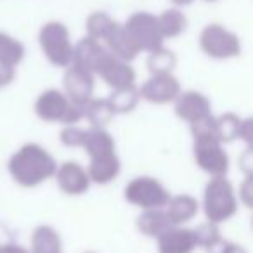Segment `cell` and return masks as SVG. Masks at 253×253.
Here are the masks:
<instances>
[{"mask_svg": "<svg viewBox=\"0 0 253 253\" xmlns=\"http://www.w3.org/2000/svg\"><path fill=\"white\" fill-rule=\"evenodd\" d=\"M208 252L210 253H245L241 248H238V246L234 245H229V243H224L218 239L217 243H213V245L208 248Z\"/></svg>", "mask_w": 253, "mask_h": 253, "instance_id": "9", "label": "cell"}, {"mask_svg": "<svg viewBox=\"0 0 253 253\" xmlns=\"http://www.w3.org/2000/svg\"><path fill=\"white\" fill-rule=\"evenodd\" d=\"M126 198L142 207H160L167 201V194L153 180H137L126 189Z\"/></svg>", "mask_w": 253, "mask_h": 253, "instance_id": "2", "label": "cell"}, {"mask_svg": "<svg viewBox=\"0 0 253 253\" xmlns=\"http://www.w3.org/2000/svg\"><path fill=\"white\" fill-rule=\"evenodd\" d=\"M196 211V203L191 198H177L172 201V207L169 210V220L170 224H179V222L189 220Z\"/></svg>", "mask_w": 253, "mask_h": 253, "instance_id": "6", "label": "cell"}, {"mask_svg": "<svg viewBox=\"0 0 253 253\" xmlns=\"http://www.w3.org/2000/svg\"><path fill=\"white\" fill-rule=\"evenodd\" d=\"M33 253H61L59 236L49 227H40L33 234Z\"/></svg>", "mask_w": 253, "mask_h": 253, "instance_id": "4", "label": "cell"}, {"mask_svg": "<svg viewBox=\"0 0 253 253\" xmlns=\"http://www.w3.org/2000/svg\"><path fill=\"white\" fill-rule=\"evenodd\" d=\"M234 211V198L227 182L215 180L207 191V213L213 222H220L231 217Z\"/></svg>", "mask_w": 253, "mask_h": 253, "instance_id": "1", "label": "cell"}, {"mask_svg": "<svg viewBox=\"0 0 253 253\" xmlns=\"http://www.w3.org/2000/svg\"><path fill=\"white\" fill-rule=\"evenodd\" d=\"M139 227L149 236H160L170 229V220L167 215L160 211H148L139 218Z\"/></svg>", "mask_w": 253, "mask_h": 253, "instance_id": "5", "label": "cell"}, {"mask_svg": "<svg viewBox=\"0 0 253 253\" xmlns=\"http://www.w3.org/2000/svg\"><path fill=\"white\" fill-rule=\"evenodd\" d=\"M196 245L194 232L186 231V229H169L160 238L162 253H191Z\"/></svg>", "mask_w": 253, "mask_h": 253, "instance_id": "3", "label": "cell"}, {"mask_svg": "<svg viewBox=\"0 0 253 253\" xmlns=\"http://www.w3.org/2000/svg\"><path fill=\"white\" fill-rule=\"evenodd\" d=\"M194 236H196V243L207 246V248H210L213 243H217L218 239H220L218 238L217 229H215L213 225H201L200 231L194 232Z\"/></svg>", "mask_w": 253, "mask_h": 253, "instance_id": "8", "label": "cell"}, {"mask_svg": "<svg viewBox=\"0 0 253 253\" xmlns=\"http://www.w3.org/2000/svg\"><path fill=\"white\" fill-rule=\"evenodd\" d=\"M0 253H28L26 250H23L21 246H16V245H7L4 248H0Z\"/></svg>", "mask_w": 253, "mask_h": 253, "instance_id": "10", "label": "cell"}, {"mask_svg": "<svg viewBox=\"0 0 253 253\" xmlns=\"http://www.w3.org/2000/svg\"><path fill=\"white\" fill-rule=\"evenodd\" d=\"M61 180H64V182H61V184H63L64 189L70 191V193H80V191H84L85 186H87L82 170L78 169V167H71V165L63 170Z\"/></svg>", "mask_w": 253, "mask_h": 253, "instance_id": "7", "label": "cell"}]
</instances>
